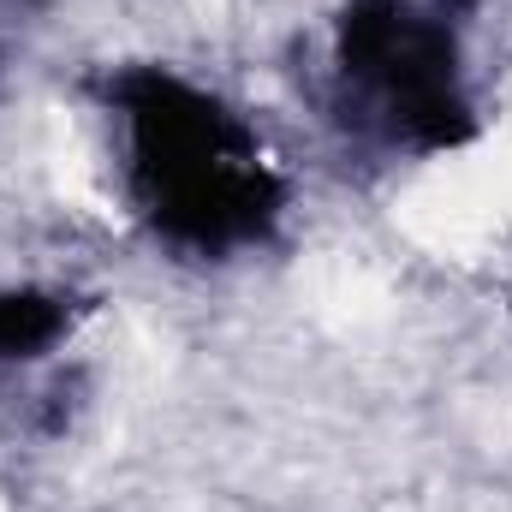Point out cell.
Returning a JSON list of instances; mask_svg holds the SVG:
<instances>
[{
	"instance_id": "obj_1",
	"label": "cell",
	"mask_w": 512,
	"mask_h": 512,
	"mask_svg": "<svg viewBox=\"0 0 512 512\" xmlns=\"http://www.w3.org/2000/svg\"><path fill=\"white\" fill-rule=\"evenodd\" d=\"M114 96L131 126V191L161 239L221 256L274 227L280 179L239 114L155 66L126 72Z\"/></svg>"
},
{
	"instance_id": "obj_2",
	"label": "cell",
	"mask_w": 512,
	"mask_h": 512,
	"mask_svg": "<svg viewBox=\"0 0 512 512\" xmlns=\"http://www.w3.org/2000/svg\"><path fill=\"white\" fill-rule=\"evenodd\" d=\"M340 66L382 96L393 137L411 149H459L477 137L459 90V48L441 18L405 0H352L340 18Z\"/></svg>"
},
{
	"instance_id": "obj_3",
	"label": "cell",
	"mask_w": 512,
	"mask_h": 512,
	"mask_svg": "<svg viewBox=\"0 0 512 512\" xmlns=\"http://www.w3.org/2000/svg\"><path fill=\"white\" fill-rule=\"evenodd\" d=\"M66 328H72L66 298L36 292V286H12V292H0V364L42 358Z\"/></svg>"
}]
</instances>
